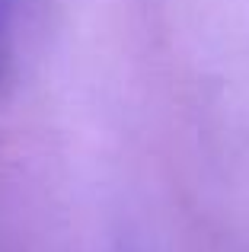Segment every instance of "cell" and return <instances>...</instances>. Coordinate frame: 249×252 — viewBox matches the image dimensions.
<instances>
[{"label":"cell","mask_w":249,"mask_h":252,"mask_svg":"<svg viewBox=\"0 0 249 252\" xmlns=\"http://www.w3.org/2000/svg\"><path fill=\"white\" fill-rule=\"evenodd\" d=\"M0 83H3V48H0Z\"/></svg>","instance_id":"cell-1"}]
</instances>
